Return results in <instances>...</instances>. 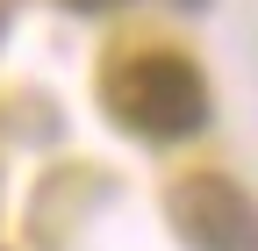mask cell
<instances>
[{"label":"cell","mask_w":258,"mask_h":251,"mask_svg":"<svg viewBox=\"0 0 258 251\" xmlns=\"http://www.w3.org/2000/svg\"><path fill=\"white\" fill-rule=\"evenodd\" d=\"M101 93L122 130H137L151 144H179L194 130H208V79L179 50H129L101 72Z\"/></svg>","instance_id":"6da1fadb"},{"label":"cell","mask_w":258,"mask_h":251,"mask_svg":"<svg viewBox=\"0 0 258 251\" xmlns=\"http://www.w3.org/2000/svg\"><path fill=\"white\" fill-rule=\"evenodd\" d=\"M165 215L194 251H258V201L222 172H186L165 186Z\"/></svg>","instance_id":"7a4b0ae2"},{"label":"cell","mask_w":258,"mask_h":251,"mask_svg":"<svg viewBox=\"0 0 258 251\" xmlns=\"http://www.w3.org/2000/svg\"><path fill=\"white\" fill-rule=\"evenodd\" d=\"M57 8H72V15H108V8H129V0H57Z\"/></svg>","instance_id":"3957f363"},{"label":"cell","mask_w":258,"mask_h":251,"mask_svg":"<svg viewBox=\"0 0 258 251\" xmlns=\"http://www.w3.org/2000/svg\"><path fill=\"white\" fill-rule=\"evenodd\" d=\"M179 8H201V0H179Z\"/></svg>","instance_id":"277c9868"}]
</instances>
